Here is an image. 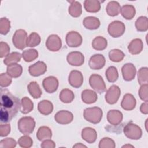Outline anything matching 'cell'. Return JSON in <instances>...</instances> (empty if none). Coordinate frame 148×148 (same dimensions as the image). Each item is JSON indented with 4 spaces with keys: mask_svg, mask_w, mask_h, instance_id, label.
Wrapping results in <instances>:
<instances>
[{
    "mask_svg": "<svg viewBox=\"0 0 148 148\" xmlns=\"http://www.w3.org/2000/svg\"><path fill=\"white\" fill-rule=\"evenodd\" d=\"M147 88H148V84H145L141 85V87H140L139 90V96L141 100L145 101V102H148V95H147Z\"/></svg>",
    "mask_w": 148,
    "mask_h": 148,
    "instance_id": "47",
    "label": "cell"
},
{
    "mask_svg": "<svg viewBox=\"0 0 148 148\" xmlns=\"http://www.w3.org/2000/svg\"><path fill=\"white\" fill-rule=\"evenodd\" d=\"M123 119V113L119 110L112 109L107 113V120L113 125H118Z\"/></svg>",
    "mask_w": 148,
    "mask_h": 148,
    "instance_id": "18",
    "label": "cell"
},
{
    "mask_svg": "<svg viewBox=\"0 0 148 148\" xmlns=\"http://www.w3.org/2000/svg\"><path fill=\"white\" fill-rule=\"evenodd\" d=\"M136 104V101L134 95L127 93L123 97L121 102V106L125 110H132L135 108Z\"/></svg>",
    "mask_w": 148,
    "mask_h": 148,
    "instance_id": "19",
    "label": "cell"
},
{
    "mask_svg": "<svg viewBox=\"0 0 148 148\" xmlns=\"http://www.w3.org/2000/svg\"><path fill=\"white\" fill-rule=\"evenodd\" d=\"M67 45L70 47H77L80 46L83 42L81 35L76 31H70L67 33L65 38Z\"/></svg>",
    "mask_w": 148,
    "mask_h": 148,
    "instance_id": "9",
    "label": "cell"
},
{
    "mask_svg": "<svg viewBox=\"0 0 148 148\" xmlns=\"http://www.w3.org/2000/svg\"><path fill=\"white\" fill-rule=\"evenodd\" d=\"M121 16L126 20L132 19L136 13L135 7L131 5H125L121 8Z\"/></svg>",
    "mask_w": 148,
    "mask_h": 148,
    "instance_id": "30",
    "label": "cell"
},
{
    "mask_svg": "<svg viewBox=\"0 0 148 148\" xmlns=\"http://www.w3.org/2000/svg\"><path fill=\"white\" fill-rule=\"evenodd\" d=\"M124 57V53L121 50L117 49H112L109 52V59L114 62H119L121 61Z\"/></svg>",
    "mask_w": 148,
    "mask_h": 148,
    "instance_id": "37",
    "label": "cell"
},
{
    "mask_svg": "<svg viewBox=\"0 0 148 148\" xmlns=\"http://www.w3.org/2000/svg\"><path fill=\"white\" fill-rule=\"evenodd\" d=\"M83 24L86 28L89 30H95L99 27L101 23L99 18L97 17L94 16H88L84 18Z\"/></svg>",
    "mask_w": 148,
    "mask_h": 148,
    "instance_id": "23",
    "label": "cell"
},
{
    "mask_svg": "<svg viewBox=\"0 0 148 148\" xmlns=\"http://www.w3.org/2000/svg\"><path fill=\"white\" fill-rule=\"evenodd\" d=\"M46 46L51 51H57L61 48V39L57 35L51 34L48 36L46 41Z\"/></svg>",
    "mask_w": 148,
    "mask_h": 148,
    "instance_id": "11",
    "label": "cell"
},
{
    "mask_svg": "<svg viewBox=\"0 0 148 148\" xmlns=\"http://www.w3.org/2000/svg\"><path fill=\"white\" fill-rule=\"evenodd\" d=\"M86 147L87 146H86V145H83V144H82V143H77L76 145H73V147L74 148V147Z\"/></svg>",
    "mask_w": 148,
    "mask_h": 148,
    "instance_id": "52",
    "label": "cell"
},
{
    "mask_svg": "<svg viewBox=\"0 0 148 148\" xmlns=\"http://www.w3.org/2000/svg\"><path fill=\"white\" fill-rule=\"evenodd\" d=\"M98 147L99 148H114L116 144L112 139L105 137L99 141Z\"/></svg>",
    "mask_w": 148,
    "mask_h": 148,
    "instance_id": "44",
    "label": "cell"
},
{
    "mask_svg": "<svg viewBox=\"0 0 148 148\" xmlns=\"http://www.w3.org/2000/svg\"><path fill=\"white\" fill-rule=\"evenodd\" d=\"M120 10L121 6L117 1H111L108 3L106 12L109 16L111 17L116 16L120 13Z\"/></svg>",
    "mask_w": 148,
    "mask_h": 148,
    "instance_id": "26",
    "label": "cell"
},
{
    "mask_svg": "<svg viewBox=\"0 0 148 148\" xmlns=\"http://www.w3.org/2000/svg\"><path fill=\"white\" fill-rule=\"evenodd\" d=\"M140 110L142 113L144 114H148V103L147 102H145L144 103H142L140 107Z\"/></svg>",
    "mask_w": 148,
    "mask_h": 148,
    "instance_id": "51",
    "label": "cell"
},
{
    "mask_svg": "<svg viewBox=\"0 0 148 148\" xmlns=\"http://www.w3.org/2000/svg\"><path fill=\"white\" fill-rule=\"evenodd\" d=\"M40 146L42 148H54L56 147V143L53 140L49 139L43 140Z\"/></svg>",
    "mask_w": 148,
    "mask_h": 148,
    "instance_id": "50",
    "label": "cell"
},
{
    "mask_svg": "<svg viewBox=\"0 0 148 148\" xmlns=\"http://www.w3.org/2000/svg\"><path fill=\"white\" fill-rule=\"evenodd\" d=\"M70 6L68 8V13L73 17L80 16L82 13V6L81 3L76 1H68Z\"/></svg>",
    "mask_w": 148,
    "mask_h": 148,
    "instance_id": "25",
    "label": "cell"
},
{
    "mask_svg": "<svg viewBox=\"0 0 148 148\" xmlns=\"http://www.w3.org/2000/svg\"><path fill=\"white\" fill-rule=\"evenodd\" d=\"M102 110L97 106L87 108L84 110L83 117L87 121L96 124L99 123L102 118Z\"/></svg>",
    "mask_w": 148,
    "mask_h": 148,
    "instance_id": "2",
    "label": "cell"
},
{
    "mask_svg": "<svg viewBox=\"0 0 148 148\" xmlns=\"http://www.w3.org/2000/svg\"><path fill=\"white\" fill-rule=\"evenodd\" d=\"M35 121L30 116H24L20 118L18 121V129L19 131L24 135H29L34 130Z\"/></svg>",
    "mask_w": 148,
    "mask_h": 148,
    "instance_id": "3",
    "label": "cell"
},
{
    "mask_svg": "<svg viewBox=\"0 0 148 148\" xmlns=\"http://www.w3.org/2000/svg\"><path fill=\"white\" fill-rule=\"evenodd\" d=\"M73 119L72 113L68 110H60L54 115L55 121L60 124H68L71 123Z\"/></svg>",
    "mask_w": 148,
    "mask_h": 148,
    "instance_id": "14",
    "label": "cell"
},
{
    "mask_svg": "<svg viewBox=\"0 0 148 148\" xmlns=\"http://www.w3.org/2000/svg\"><path fill=\"white\" fill-rule=\"evenodd\" d=\"M138 81L140 85L148 83V68L142 67L138 72Z\"/></svg>",
    "mask_w": 148,
    "mask_h": 148,
    "instance_id": "41",
    "label": "cell"
},
{
    "mask_svg": "<svg viewBox=\"0 0 148 148\" xmlns=\"http://www.w3.org/2000/svg\"><path fill=\"white\" fill-rule=\"evenodd\" d=\"M12 77L7 73H2L0 75V86L2 87H8L12 83Z\"/></svg>",
    "mask_w": 148,
    "mask_h": 148,
    "instance_id": "46",
    "label": "cell"
},
{
    "mask_svg": "<svg viewBox=\"0 0 148 148\" xmlns=\"http://www.w3.org/2000/svg\"><path fill=\"white\" fill-rule=\"evenodd\" d=\"M60 101L65 103H69L73 101L75 98L73 92L68 88H65L61 90L59 95Z\"/></svg>",
    "mask_w": 148,
    "mask_h": 148,
    "instance_id": "32",
    "label": "cell"
},
{
    "mask_svg": "<svg viewBox=\"0 0 148 148\" xmlns=\"http://www.w3.org/2000/svg\"><path fill=\"white\" fill-rule=\"evenodd\" d=\"M22 57L25 62H31L38 57V51L34 49H29L23 51Z\"/></svg>",
    "mask_w": 148,
    "mask_h": 148,
    "instance_id": "39",
    "label": "cell"
},
{
    "mask_svg": "<svg viewBox=\"0 0 148 148\" xmlns=\"http://www.w3.org/2000/svg\"><path fill=\"white\" fill-rule=\"evenodd\" d=\"M84 8L87 12L97 13L101 9V3L98 0H86Z\"/></svg>",
    "mask_w": 148,
    "mask_h": 148,
    "instance_id": "27",
    "label": "cell"
},
{
    "mask_svg": "<svg viewBox=\"0 0 148 148\" xmlns=\"http://www.w3.org/2000/svg\"><path fill=\"white\" fill-rule=\"evenodd\" d=\"M22 55L18 52H12L8 54L4 59L3 63L8 65L13 64H17L20 62L21 58Z\"/></svg>",
    "mask_w": 148,
    "mask_h": 148,
    "instance_id": "35",
    "label": "cell"
},
{
    "mask_svg": "<svg viewBox=\"0 0 148 148\" xmlns=\"http://www.w3.org/2000/svg\"><path fill=\"white\" fill-rule=\"evenodd\" d=\"M123 132L127 138L132 140H138L142 136V131L140 127L132 122L124 126Z\"/></svg>",
    "mask_w": 148,
    "mask_h": 148,
    "instance_id": "4",
    "label": "cell"
},
{
    "mask_svg": "<svg viewBox=\"0 0 148 148\" xmlns=\"http://www.w3.org/2000/svg\"><path fill=\"white\" fill-rule=\"evenodd\" d=\"M16 141L12 138H7L0 141V147L1 148H13L16 146Z\"/></svg>",
    "mask_w": 148,
    "mask_h": 148,
    "instance_id": "45",
    "label": "cell"
},
{
    "mask_svg": "<svg viewBox=\"0 0 148 148\" xmlns=\"http://www.w3.org/2000/svg\"><path fill=\"white\" fill-rule=\"evenodd\" d=\"M81 98L82 101L86 104H91L95 102L98 99L97 94L90 89H86L82 92Z\"/></svg>",
    "mask_w": 148,
    "mask_h": 148,
    "instance_id": "22",
    "label": "cell"
},
{
    "mask_svg": "<svg viewBox=\"0 0 148 148\" xmlns=\"http://www.w3.org/2000/svg\"><path fill=\"white\" fill-rule=\"evenodd\" d=\"M137 31L140 32H145L148 29V20L146 16H140L138 17L135 23Z\"/></svg>",
    "mask_w": 148,
    "mask_h": 148,
    "instance_id": "36",
    "label": "cell"
},
{
    "mask_svg": "<svg viewBox=\"0 0 148 148\" xmlns=\"http://www.w3.org/2000/svg\"><path fill=\"white\" fill-rule=\"evenodd\" d=\"M134 147L133 146L131 145H125L124 146H122V147Z\"/></svg>",
    "mask_w": 148,
    "mask_h": 148,
    "instance_id": "53",
    "label": "cell"
},
{
    "mask_svg": "<svg viewBox=\"0 0 148 148\" xmlns=\"http://www.w3.org/2000/svg\"><path fill=\"white\" fill-rule=\"evenodd\" d=\"M19 146L23 148H29L33 145V140L32 138L28 135H25L21 136L18 140Z\"/></svg>",
    "mask_w": 148,
    "mask_h": 148,
    "instance_id": "43",
    "label": "cell"
},
{
    "mask_svg": "<svg viewBox=\"0 0 148 148\" xmlns=\"http://www.w3.org/2000/svg\"><path fill=\"white\" fill-rule=\"evenodd\" d=\"M52 132L50 128L47 126H42L39 128L36 132V138L39 141L51 139Z\"/></svg>",
    "mask_w": 148,
    "mask_h": 148,
    "instance_id": "31",
    "label": "cell"
},
{
    "mask_svg": "<svg viewBox=\"0 0 148 148\" xmlns=\"http://www.w3.org/2000/svg\"><path fill=\"white\" fill-rule=\"evenodd\" d=\"M21 107L20 99L13 95L8 89H1L0 120L8 123L16 116Z\"/></svg>",
    "mask_w": 148,
    "mask_h": 148,
    "instance_id": "1",
    "label": "cell"
},
{
    "mask_svg": "<svg viewBox=\"0 0 148 148\" xmlns=\"http://www.w3.org/2000/svg\"><path fill=\"white\" fill-rule=\"evenodd\" d=\"M27 33L25 30L23 29L16 30L12 38V42L14 46L19 50H23L27 47Z\"/></svg>",
    "mask_w": 148,
    "mask_h": 148,
    "instance_id": "5",
    "label": "cell"
},
{
    "mask_svg": "<svg viewBox=\"0 0 148 148\" xmlns=\"http://www.w3.org/2000/svg\"><path fill=\"white\" fill-rule=\"evenodd\" d=\"M82 139L88 143H93L97 138V131L91 127H86L83 128L81 132Z\"/></svg>",
    "mask_w": 148,
    "mask_h": 148,
    "instance_id": "20",
    "label": "cell"
},
{
    "mask_svg": "<svg viewBox=\"0 0 148 148\" xmlns=\"http://www.w3.org/2000/svg\"><path fill=\"white\" fill-rule=\"evenodd\" d=\"M41 42V38L40 35L36 32H32L27 38V46L34 47L37 46Z\"/></svg>",
    "mask_w": 148,
    "mask_h": 148,
    "instance_id": "40",
    "label": "cell"
},
{
    "mask_svg": "<svg viewBox=\"0 0 148 148\" xmlns=\"http://www.w3.org/2000/svg\"><path fill=\"white\" fill-rule=\"evenodd\" d=\"M59 82L57 77L50 76L45 78L42 82V86L45 90L48 93L56 92L58 87Z\"/></svg>",
    "mask_w": 148,
    "mask_h": 148,
    "instance_id": "10",
    "label": "cell"
},
{
    "mask_svg": "<svg viewBox=\"0 0 148 148\" xmlns=\"http://www.w3.org/2000/svg\"><path fill=\"white\" fill-rule=\"evenodd\" d=\"M68 82L74 88L80 87L83 83V76L82 72L77 70L71 71L68 76Z\"/></svg>",
    "mask_w": 148,
    "mask_h": 148,
    "instance_id": "13",
    "label": "cell"
},
{
    "mask_svg": "<svg viewBox=\"0 0 148 148\" xmlns=\"http://www.w3.org/2000/svg\"><path fill=\"white\" fill-rule=\"evenodd\" d=\"M125 26L120 21L115 20L111 22L108 27V32L110 36L113 38H119L125 32Z\"/></svg>",
    "mask_w": 148,
    "mask_h": 148,
    "instance_id": "6",
    "label": "cell"
},
{
    "mask_svg": "<svg viewBox=\"0 0 148 148\" xmlns=\"http://www.w3.org/2000/svg\"><path fill=\"white\" fill-rule=\"evenodd\" d=\"M22 72L23 68L20 64H13L7 66L6 73L11 77L17 78L21 75Z\"/></svg>",
    "mask_w": 148,
    "mask_h": 148,
    "instance_id": "28",
    "label": "cell"
},
{
    "mask_svg": "<svg viewBox=\"0 0 148 148\" xmlns=\"http://www.w3.org/2000/svg\"><path fill=\"white\" fill-rule=\"evenodd\" d=\"M10 48L8 44L4 42H1L0 43V57L3 58L6 57L10 53Z\"/></svg>",
    "mask_w": 148,
    "mask_h": 148,
    "instance_id": "48",
    "label": "cell"
},
{
    "mask_svg": "<svg viewBox=\"0 0 148 148\" xmlns=\"http://www.w3.org/2000/svg\"><path fill=\"white\" fill-rule=\"evenodd\" d=\"M53 105L49 100H42L38 104V111L43 115L47 116L52 113L53 110Z\"/></svg>",
    "mask_w": 148,
    "mask_h": 148,
    "instance_id": "24",
    "label": "cell"
},
{
    "mask_svg": "<svg viewBox=\"0 0 148 148\" xmlns=\"http://www.w3.org/2000/svg\"><path fill=\"white\" fill-rule=\"evenodd\" d=\"M47 71V65L43 61H39L30 65L28 68L29 74L34 77H38L43 75Z\"/></svg>",
    "mask_w": 148,
    "mask_h": 148,
    "instance_id": "16",
    "label": "cell"
},
{
    "mask_svg": "<svg viewBox=\"0 0 148 148\" xmlns=\"http://www.w3.org/2000/svg\"><path fill=\"white\" fill-rule=\"evenodd\" d=\"M21 112L23 114H27L31 112L34 109V103L32 101L27 97H24L21 99Z\"/></svg>",
    "mask_w": 148,
    "mask_h": 148,
    "instance_id": "34",
    "label": "cell"
},
{
    "mask_svg": "<svg viewBox=\"0 0 148 148\" xmlns=\"http://www.w3.org/2000/svg\"><path fill=\"white\" fill-rule=\"evenodd\" d=\"M10 124H1L0 125V136L1 137H5L8 135L10 132Z\"/></svg>",
    "mask_w": 148,
    "mask_h": 148,
    "instance_id": "49",
    "label": "cell"
},
{
    "mask_svg": "<svg viewBox=\"0 0 148 148\" xmlns=\"http://www.w3.org/2000/svg\"><path fill=\"white\" fill-rule=\"evenodd\" d=\"M89 84L96 92L99 94L104 92L106 90L105 83L102 76L99 75H91L89 78Z\"/></svg>",
    "mask_w": 148,
    "mask_h": 148,
    "instance_id": "7",
    "label": "cell"
},
{
    "mask_svg": "<svg viewBox=\"0 0 148 148\" xmlns=\"http://www.w3.org/2000/svg\"><path fill=\"white\" fill-rule=\"evenodd\" d=\"M105 62V58L102 54H96L90 57L88 61V65L92 69L99 70L103 68Z\"/></svg>",
    "mask_w": 148,
    "mask_h": 148,
    "instance_id": "15",
    "label": "cell"
},
{
    "mask_svg": "<svg viewBox=\"0 0 148 148\" xmlns=\"http://www.w3.org/2000/svg\"><path fill=\"white\" fill-rule=\"evenodd\" d=\"M27 88L30 95L35 99L39 98L42 94L39 85L35 81L31 82L27 86Z\"/></svg>",
    "mask_w": 148,
    "mask_h": 148,
    "instance_id": "29",
    "label": "cell"
},
{
    "mask_svg": "<svg viewBox=\"0 0 148 148\" xmlns=\"http://www.w3.org/2000/svg\"><path fill=\"white\" fill-rule=\"evenodd\" d=\"M10 29V21L6 17H2L0 20V33L2 35H6Z\"/></svg>",
    "mask_w": 148,
    "mask_h": 148,
    "instance_id": "42",
    "label": "cell"
},
{
    "mask_svg": "<svg viewBox=\"0 0 148 148\" xmlns=\"http://www.w3.org/2000/svg\"><path fill=\"white\" fill-rule=\"evenodd\" d=\"M143 48V42L140 39L136 38L131 40L128 46V50L130 53L132 55L139 54Z\"/></svg>",
    "mask_w": 148,
    "mask_h": 148,
    "instance_id": "21",
    "label": "cell"
},
{
    "mask_svg": "<svg viewBox=\"0 0 148 148\" xmlns=\"http://www.w3.org/2000/svg\"><path fill=\"white\" fill-rule=\"evenodd\" d=\"M66 60L69 65L72 66H79L84 64V56L80 51H72L68 54L66 56Z\"/></svg>",
    "mask_w": 148,
    "mask_h": 148,
    "instance_id": "12",
    "label": "cell"
},
{
    "mask_svg": "<svg viewBox=\"0 0 148 148\" xmlns=\"http://www.w3.org/2000/svg\"><path fill=\"white\" fill-rule=\"evenodd\" d=\"M107 45V40L104 37L101 36L95 37L92 42V46L96 50H103L106 48Z\"/></svg>",
    "mask_w": 148,
    "mask_h": 148,
    "instance_id": "33",
    "label": "cell"
},
{
    "mask_svg": "<svg viewBox=\"0 0 148 148\" xmlns=\"http://www.w3.org/2000/svg\"><path fill=\"white\" fill-rule=\"evenodd\" d=\"M120 94V88L117 85L114 84L111 86L106 91L105 98L108 103L110 105H113L118 101Z\"/></svg>",
    "mask_w": 148,
    "mask_h": 148,
    "instance_id": "8",
    "label": "cell"
},
{
    "mask_svg": "<svg viewBox=\"0 0 148 148\" xmlns=\"http://www.w3.org/2000/svg\"><path fill=\"white\" fill-rule=\"evenodd\" d=\"M136 69L132 63L125 64L121 68L122 76L124 80L130 82L132 80L136 75Z\"/></svg>",
    "mask_w": 148,
    "mask_h": 148,
    "instance_id": "17",
    "label": "cell"
},
{
    "mask_svg": "<svg viewBox=\"0 0 148 148\" xmlns=\"http://www.w3.org/2000/svg\"><path fill=\"white\" fill-rule=\"evenodd\" d=\"M105 76L109 82H115L119 77V73L117 68L113 66H109L105 72Z\"/></svg>",
    "mask_w": 148,
    "mask_h": 148,
    "instance_id": "38",
    "label": "cell"
}]
</instances>
